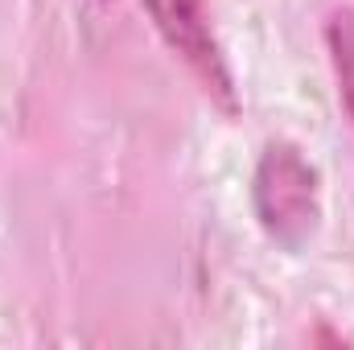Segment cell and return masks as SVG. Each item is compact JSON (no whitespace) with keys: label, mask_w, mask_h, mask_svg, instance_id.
<instances>
[{"label":"cell","mask_w":354,"mask_h":350,"mask_svg":"<svg viewBox=\"0 0 354 350\" xmlns=\"http://www.w3.org/2000/svg\"><path fill=\"white\" fill-rule=\"evenodd\" d=\"M326 50H330V66H334V83L342 111L351 116L354 128V8H338L326 25Z\"/></svg>","instance_id":"3"},{"label":"cell","mask_w":354,"mask_h":350,"mask_svg":"<svg viewBox=\"0 0 354 350\" xmlns=\"http://www.w3.org/2000/svg\"><path fill=\"white\" fill-rule=\"evenodd\" d=\"M157 33L165 37V46L198 75V83L206 95H214L227 111H235V87H231V71L223 62L218 37L210 29V12L206 0H145Z\"/></svg>","instance_id":"2"},{"label":"cell","mask_w":354,"mask_h":350,"mask_svg":"<svg viewBox=\"0 0 354 350\" xmlns=\"http://www.w3.org/2000/svg\"><path fill=\"white\" fill-rule=\"evenodd\" d=\"M252 206L268 239L297 252L313 239L322 219V181L297 145H268L252 177Z\"/></svg>","instance_id":"1"}]
</instances>
